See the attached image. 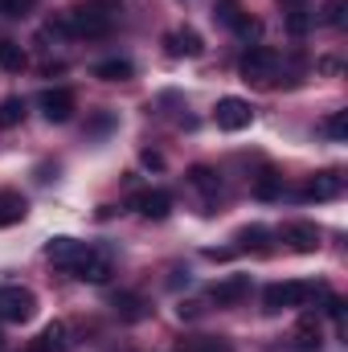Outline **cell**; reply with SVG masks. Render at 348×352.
<instances>
[{"mask_svg": "<svg viewBox=\"0 0 348 352\" xmlns=\"http://www.w3.org/2000/svg\"><path fill=\"white\" fill-rule=\"evenodd\" d=\"M254 197L259 201H274V197H283V176L279 173H262L254 180Z\"/></svg>", "mask_w": 348, "mask_h": 352, "instance_id": "obj_21", "label": "cell"}, {"mask_svg": "<svg viewBox=\"0 0 348 352\" xmlns=\"http://www.w3.org/2000/svg\"><path fill=\"white\" fill-rule=\"evenodd\" d=\"M295 340H299V349L303 352H316L320 349V324H316L312 316H303L299 328H295Z\"/></svg>", "mask_w": 348, "mask_h": 352, "instance_id": "obj_19", "label": "cell"}, {"mask_svg": "<svg viewBox=\"0 0 348 352\" xmlns=\"http://www.w3.org/2000/svg\"><path fill=\"white\" fill-rule=\"evenodd\" d=\"M37 107H41V115H45L50 123H66V119L74 115V94H70L66 87H58V90H41Z\"/></svg>", "mask_w": 348, "mask_h": 352, "instance_id": "obj_8", "label": "cell"}, {"mask_svg": "<svg viewBox=\"0 0 348 352\" xmlns=\"http://www.w3.org/2000/svg\"><path fill=\"white\" fill-rule=\"evenodd\" d=\"M324 287L320 283H270L262 291V303L266 311H287V307H307Z\"/></svg>", "mask_w": 348, "mask_h": 352, "instance_id": "obj_2", "label": "cell"}, {"mask_svg": "<svg viewBox=\"0 0 348 352\" xmlns=\"http://www.w3.org/2000/svg\"><path fill=\"white\" fill-rule=\"evenodd\" d=\"M37 316V295L29 287H0V320L4 324H29Z\"/></svg>", "mask_w": 348, "mask_h": 352, "instance_id": "obj_3", "label": "cell"}, {"mask_svg": "<svg viewBox=\"0 0 348 352\" xmlns=\"http://www.w3.org/2000/svg\"><path fill=\"white\" fill-rule=\"evenodd\" d=\"M340 188H345L340 173H320L303 184V201H332V197H340Z\"/></svg>", "mask_w": 348, "mask_h": 352, "instance_id": "obj_13", "label": "cell"}, {"mask_svg": "<svg viewBox=\"0 0 348 352\" xmlns=\"http://www.w3.org/2000/svg\"><path fill=\"white\" fill-rule=\"evenodd\" d=\"M324 135L336 140V144H345L348 140V111H332V115L324 119Z\"/></svg>", "mask_w": 348, "mask_h": 352, "instance_id": "obj_23", "label": "cell"}, {"mask_svg": "<svg viewBox=\"0 0 348 352\" xmlns=\"http://www.w3.org/2000/svg\"><path fill=\"white\" fill-rule=\"evenodd\" d=\"M115 12H119V0H90L83 8H74L70 16L50 21V33H58V37H102V33H111Z\"/></svg>", "mask_w": 348, "mask_h": 352, "instance_id": "obj_1", "label": "cell"}, {"mask_svg": "<svg viewBox=\"0 0 348 352\" xmlns=\"http://www.w3.org/2000/svg\"><path fill=\"white\" fill-rule=\"evenodd\" d=\"M25 66H29L25 50H21L17 41H0V70H8V74H21Z\"/></svg>", "mask_w": 348, "mask_h": 352, "instance_id": "obj_17", "label": "cell"}, {"mask_svg": "<svg viewBox=\"0 0 348 352\" xmlns=\"http://www.w3.org/2000/svg\"><path fill=\"white\" fill-rule=\"evenodd\" d=\"M266 238H270V234H266L262 226H246V230L238 234V246H242V250H266Z\"/></svg>", "mask_w": 348, "mask_h": 352, "instance_id": "obj_25", "label": "cell"}, {"mask_svg": "<svg viewBox=\"0 0 348 352\" xmlns=\"http://www.w3.org/2000/svg\"><path fill=\"white\" fill-rule=\"evenodd\" d=\"M33 0H0V16H25Z\"/></svg>", "mask_w": 348, "mask_h": 352, "instance_id": "obj_30", "label": "cell"}, {"mask_svg": "<svg viewBox=\"0 0 348 352\" xmlns=\"http://www.w3.org/2000/svg\"><path fill=\"white\" fill-rule=\"evenodd\" d=\"M131 74H135V66L127 58H107L94 66V78H102V82H127Z\"/></svg>", "mask_w": 348, "mask_h": 352, "instance_id": "obj_15", "label": "cell"}, {"mask_svg": "<svg viewBox=\"0 0 348 352\" xmlns=\"http://www.w3.org/2000/svg\"><path fill=\"white\" fill-rule=\"evenodd\" d=\"M345 8H348V0H328L324 4V25H345Z\"/></svg>", "mask_w": 348, "mask_h": 352, "instance_id": "obj_27", "label": "cell"}, {"mask_svg": "<svg viewBox=\"0 0 348 352\" xmlns=\"http://www.w3.org/2000/svg\"><path fill=\"white\" fill-rule=\"evenodd\" d=\"M164 45H168L173 58H201V50H205V41H201L197 29H176V33L164 37Z\"/></svg>", "mask_w": 348, "mask_h": 352, "instance_id": "obj_14", "label": "cell"}, {"mask_svg": "<svg viewBox=\"0 0 348 352\" xmlns=\"http://www.w3.org/2000/svg\"><path fill=\"white\" fill-rule=\"evenodd\" d=\"M74 278H83V283H107L111 278V258L102 254V250H90L74 263Z\"/></svg>", "mask_w": 348, "mask_h": 352, "instance_id": "obj_11", "label": "cell"}, {"mask_svg": "<svg viewBox=\"0 0 348 352\" xmlns=\"http://www.w3.org/2000/svg\"><path fill=\"white\" fill-rule=\"evenodd\" d=\"M283 242L295 250V254H316L320 250V230L312 221H287L283 226Z\"/></svg>", "mask_w": 348, "mask_h": 352, "instance_id": "obj_6", "label": "cell"}, {"mask_svg": "<svg viewBox=\"0 0 348 352\" xmlns=\"http://www.w3.org/2000/svg\"><path fill=\"white\" fill-rule=\"evenodd\" d=\"M176 316H180V320H197V316H201V307H197V303H180V307H176Z\"/></svg>", "mask_w": 348, "mask_h": 352, "instance_id": "obj_31", "label": "cell"}, {"mask_svg": "<svg viewBox=\"0 0 348 352\" xmlns=\"http://www.w3.org/2000/svg\"><path fill=\"white\" fill-rule=\"evenodd\" d=\"M188 180H193V188H201L205 197H217V188H221V176L213 173V168H205V164L188 168Z\"/></svg>", "mask_w": 348, "mask_h": 352, "instance_id": "obj_18", "label": "cell"}, {"mask_svg": "<svg viewBox=\"0 0 348 352\" xmlns=\"http://www.w3.org/2000/svg\"><path fill=\"white\" fill-rule=\"evenodd\" d=\"M115 316L135 324V320H144V316H148V303H144L135 291H119V295H115Z\"/></svg>", "mask_w": 348, "mask_h": 352, "instance_id": "obj_16", "label": "cell"}, {"mask_svg": "<svg viewBox=\"0 0 348 352\" xmlns=\"http://www.w3.org/2000/svg\"><path fill=\"white\" fill-rule=\"evenodd\" d=\"M87 254V242H74V238H50L45 242V258L62 270H74V263Z\"/></svg>", "mask_w": 348, "mask_h": 352, "instance_id": "obj_9", "label": "cell"}, {"mask_svg": "<svg viewBox=\"0 0 348 352\" xmlns=\"http://www.w3.org/2000/svg\"><path fill=\"white\" fill-rule=\"evenodd\" d=\"M234 33H238L242 41H259V37H262V25L250 16V12H242V16L234 21Z\"/></svg>", "mask_w": 348, "mask_h": 352, "instance_id": "obj_26", "label": "cell"}, {"mask_svg": "<svg viewBox=\"0 0 348 352\" xmlns=\"http://www.w3.org/2000/svg\"><path fill=\"white\" fill-rule=\"evenodd\" d=\"M279 4H303V0H279Z\"/></svg>", "mask_w": 348, "mask_h": 352, "instance_id": "obj_32", "label": "cell"}, {"mask_svg": "<svg viewBox=\"0 0 348 352\" xmlns=\"http://www.w3.org/2000/svg\"><path fill=\"white\" fill-rule=\"evenodd\" d=\"M213 16H217V21H221V25H230V29H234V21H238V16H242V8H238V4H234V0H221V4H217V12H213Z\"/></svg>", "mask_w": 348, "mask_h": 352, "instance_id": "obj_28", "label": "cell"}, {"mask_svg": "<svg viewBox=\"0 0 348 352\" xmlns=\"http://www.w3.org/2000/svg\"><path fill=\"white\" fill-rule=\"evenodd\" d=\"M180 352H234V349L217 336H193V340H180Z\"/></svg>", "mask_w": 348, "mask_h": 352, "instance_id": "obj_22", "label": "cell"}, {"mask_svg": "<svg viewBox=\"0 0 348 352\" xmlns=\"http://www.w3.org/2000/svg\"><path fill=\"white\" fill-rule=\"evenodd\" d=\"M213 119H217V127L221 131H242V127H250V119H254V111H250V102L246 98H217V111H213Z\"/></svg>", "mask_w": 348, "mask_h": 352, "instance_id": "obj_5", "label": "cell"}, {"mask_svg": "<svg viewBox=\"0 0 348 352\" xmlns=\"http://www.w3.org/2000/svg\"><path fill=\"white\" fill-rule=\"evenodd\" d=\"M21 217H25V197L4 192V197H0V226H12V221H21Z\"/></svg>", "mask_w": 348, "mask_h": 352, "instance_id": "obj_20", "label": "cell"}, {"mask_svg": "<svg viewBox=\"0 0 348 352\" xmlns=\"http://www.w3.org/2000/svg\"><path fill=\"white\" fill-rule=\"evenodd\" d=\"M25 119V98H4L0 102V127H17Z\"/></svg>", "mask_w": 348, "mask_h": 352, "instance_id": "obj_24", "label": "cell"}, {"mask_svg": "<svg viewBox=\"0 0 348 352\" xmlns=\"http://www.w3.org/2000/svg\"><path fill=\"white\" fill-rule=\"evenodd\" d=\"M307 29H312V16H307V12H291V16H287V33H291V37H303Z\"/></svg>", "mask_w": 348, "mask_h": 352, "instance_id": "obj_29", "label": "cell"}, {"mask_svg": "<svg viewBox=\"0 0 348 352\" xmlns=\"http://www.w3.org/2000/svg\"><path fill=\"white\" fill-rule=\"evenodd\" d=\"M135 213L148 217V221H164V217L173 213V197H168L164 188H144V192L135 197Z\"/></svg>", "mask_w": 348, "mask_h": 352, "instance_id": "obj_10", "label": "cell"}, {"mask_svg": "<svg viewBox=\"0 0 348 352\" xmlns=\"http://www.w3.org/2000/svg\"><path fill=\"white\" fill-rule=\"evenodd\" d=\"M242 78L246 82H259V87H266L270 78H274V70H279V54L274 50H266V45H254L246 58H242Z\"/></svg>", "mask_w": 348, "mask_h": 352, "instance_id": "obj_4", "label": "cell"}, {"mask_svg": "<svg viewBox=\"0 0 348 352\" xmlns=\"http://www.w3.org/2000/svg\"><path fill=\"white\" fill-rule=\"evenodd\" d=\"M246 295H250V278H246V274H230V278H221V283L209 287V299H213L217 307H238Z\"/></svg>", "mask_w": 348, "mask_h": 352, "instance_id": "obj_7", "label": "cell"}, {"mask_svg": "<svg viewBox=\"0 0 348 352\" xmlns=\"http://www.w3.org/2000/svg\"><path fill=\"white\" fill-rule=\"evenodd\" d=\"M29 352H70V328H66L62 320L45 324V328H41V336L29 344Z\"/></svg>", "mask_w": 348, "mask_h": 352, "instance_id": "obj_12", "label": "cell"}]
</instances>
